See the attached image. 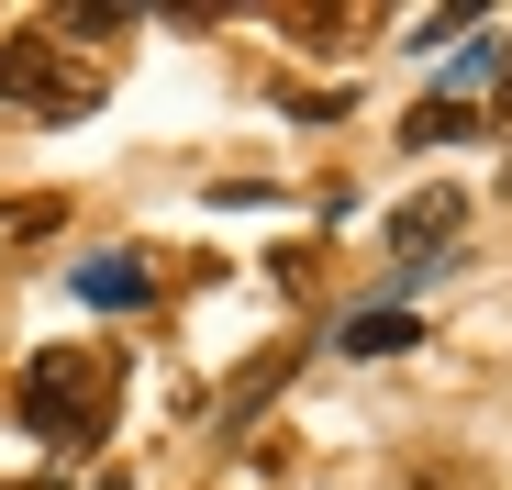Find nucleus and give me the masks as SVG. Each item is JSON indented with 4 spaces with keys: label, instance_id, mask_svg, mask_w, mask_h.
Here are the masks:
<instances>
[{
    "label": "nucleus",
    "instance_id": "obj_1",
    "mask_svg": "<svg viewBox=\"0 0 512 490\" xmlns=\"http://www.w3.org/2000/svg\"><path fill=\"white\" fill-rule=\"evenodd\" d=\"M112 379H123V368H112L101 346H34V368H23V424L56 435V446H90Z\"/></svg>",
    "mask_w": 512,
    "mask_h": 490
},
{
    "label": "nucleus",
    "instance_id": "obj_2",
    "mask_svg": "<svg viewBox=\"0 0 512 490\" xmlns=\"http://www.w3.org/2000/svg\"><path fill=\"white\" fill-rule=\"evenodd\" d=\"M0 101L45 112V123H78V112L101 101V67H67L45 34H12V45H0Z\"/></svg>",
    "mask_w": 512,
    "mask_h": 490
},
{
    "label": "nucleus",
    "instance_id": "obj_3",
    "mask_svg": "<svg viewBox=\"0 0 512 490\" xmlns=\"http://www.w3.org/2000/svg\"><path fill=\"white\" fill-rule=\"evenodd\" d=\"M468 223V190H423V201H401L390 212V245H401V268H423V257H446V234Z\"/></svg>",
    "mask_w": 512,
    "mask_h": 490
},
{
    "label": "nucleus",
    "instance_id": "obj_4",
    "mask_svg": "<svg viewBox=\"0 0 512 490\" xmlns=\"http://www.w3.org/2000/svg\"><path fill=\"white\" fill-rule=\"evenodd\" d=\"M334 346H346V357H401V346H423V323H412L401 301H368V312H346Z\"/></svg>",
    "mask_w": 512,
    "mask_h": 490
},
{
    "label": "nucleus",
    "instance_id": "obj_5",
    "mask_svg": "<svg viewBox=\"0 0 512 490\" xmlns=\"http://www.w3.org/2000/svg\"><path fill=\"white\" fill-rule=\"evenodd\" d=\"M156 279H145V257H90L78 268V301H101V312H134Z\"/></svg>",
    "mask_w": 512,
    "mask_h": 490
},
{
    "label": "nucleus",
    "instance_id": "obj_6",
    "mask_svg": "<svg viewBox=\"0 0 512 490\" xmlns=\"http://www.w3.org/2000/svg\"><path fill=\"white\" fill-rule=\"evenodd\" d=\"M490 78H501V34H468V45L446 56V101H457V112H479Z\"/></svg>",
    "mask_w": 512,
    "mask_h": 490
},
{
    "label": "nucleus",
    "instance_id": "obj_7",
    "mask_svg": "<svg viewBox=\"0 0 512 490\" xmlns=\"http://www.w3.org/2000/svg\"><path fill=\"white\" fill-rule=\"evenodd\" d=\"M468 123H479V112H457V101H423V112H412V145H446V134H468Z\"/></svg>",
    "mask_w": 512,
    "mask_h": 490
}]
</instances>
